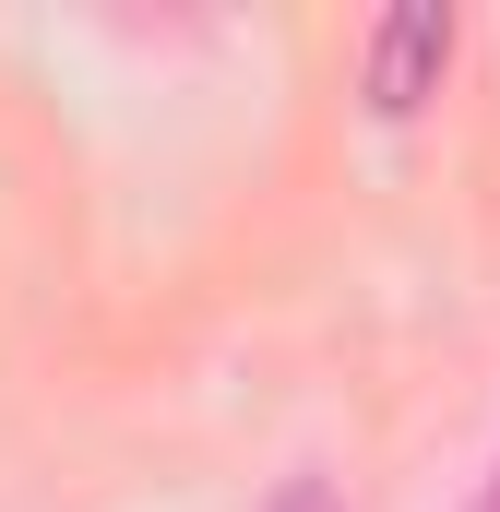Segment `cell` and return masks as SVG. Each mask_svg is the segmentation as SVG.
I'll return each mask as SVG.
<instances>
[{"mask_svg": "<svg viewBox=\"0 0 500 512\" xmlns=\"http://www.w3.org/2000/svg\"><path fill=\"white\" fill-rule=\"evenodd\" d=\"M441 72H453V12H393V24L370 36L358 96H370L381 120H405V108H429V96H441Z\"/></svg>", "mask_w": 500, "mask_h": 512, "instance_id": "obj_1", "label": "cell"}, {"mask_svg": "<svg viewBox=\"0 0 500 512\" xmlns=\"http://www.w3.org/2000/svg\"><path fill=\"white\" fill-rule=\"evenodd\" d=\"M477 512H500V477H489V501H477Z\"/></svg>", "mask_w": 500, "mask_h": 512, "instance_id": "obj_2", "label": "cell"}]
</instances>
